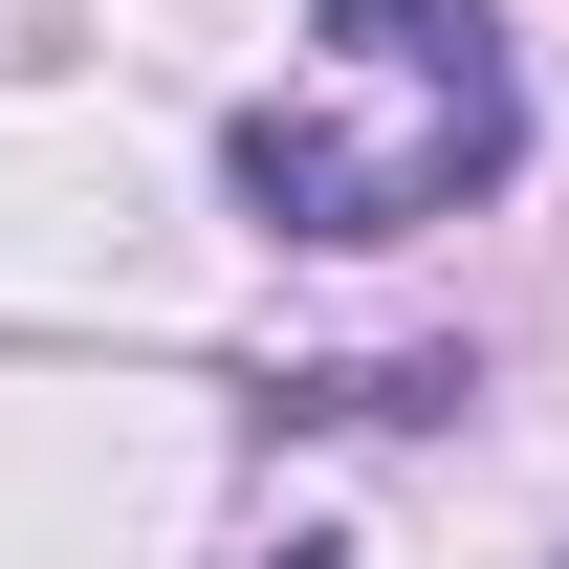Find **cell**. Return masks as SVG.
I'll use <instances>...</instances> for the list:
<instances>
[{
  "mask_svg": "<svg viewBox=\"0 0 569 569\" xmlns=\"http://www.w3.org/2000/svg\"><path fill=\"white\" fill-rule=\"evenodd\" d=\"M526 176V67L482 0H307L284 88L241 110V219L263 241H417V219Z\"/></svg>",
  "mask_w": 569,
  "mask_h": 569,
  "instance_id": "6da1fadb",
  "label": "cell"
},
{
  "mask_svg": "<svg viewBox=\"0 0 569 569\" xmlns=\"http://www.w3.org/2000/svg\"><path fill=\"white\" fill-rule=\"evenodd\" d=\"M284 569H329V548H284Z\"/></svg>",
  "mask_w": 569,
  "mask_h": 569,
  "instance_id": "7a4b0ae2",
  "label": "cell"
}]
</instances>
